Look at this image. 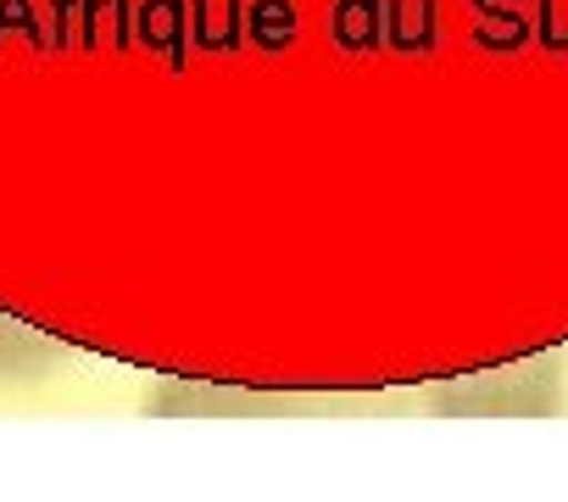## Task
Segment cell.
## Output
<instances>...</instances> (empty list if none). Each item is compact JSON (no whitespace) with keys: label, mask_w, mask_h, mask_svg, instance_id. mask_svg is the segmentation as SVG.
I'll use <instances>...</instances> for the list:
<instances>
[{"label":"cell","mask_w":568,"mask_h":502,"mask_svg":"<svg viewBox=\"0 0 568 502\" xmlns=\"http://www.w3.org/2000/svg\"><path fill=\"white\" fill-rule=\"evenodd\" d=\"M62 358V341H51L45 330L0 313V380H34Z\"/></svg>","instance_id":"2"},{"label":"cell","mask_w":568,"mask_h":502,"mask_svg":"<svg viewBox=\"0 0 568 502\" xmlns=\"http://www.w3.org/2000/svg\"><path fill=\"white\" fill-rule=\"evenodd\" d=\"M0 313L396 385L568 313V0H0Z\"/></svg>","instance_id":"1"}]
</instances>
